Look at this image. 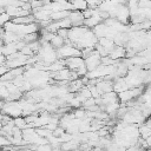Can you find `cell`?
Segmentation results:
<instances>
[{
  "label": "cell",
  "mask_w": 151,
  "mask_h": 151,
  "mask_svg": "<svg viewBox=\"0 0 151 151\" xmlns=\"http://www.w3.org/2000/svg\"><path fill=\"white\" fill-rule=\"evenodd\" d=\"M13 124H14L15 127H18V129H20V130H24V129L28 127V124H27L25 117H21V116L14 118V119H13Z\"/></svg>",
  "instance_id": "cell-6"
},
{
  "label": "cell",
  "mask_w": 151,
  "mask_h": 151,
  "mask_svg": "<svg viewBox=\"0 0 151 151\" xmlns=\"http://www.w3.org/2000/svg\"><path fill=\"white\" fill-rule=\"evenodd\" d=\"M71 151H81L79 147H77V149H73V150H71Z\"/></svg>",
  "instance_id": "cell-11"
},
{
  "label": "cell",
  "mask_w": 151,
  "mask_h": 151,
  "mask_svg": "<svg viewBox=\"0 0 151 151\" xmlns=\"http://www.w3.org/2000/svg\"><path fill=\"white\" fill-rule=\"evenodd\" d=\"M126 55V51L123 48V46H114V48L109 53V57L112 60H117L120 58H124Z\"/></svg>",
  "instance_id": "cell-3"
},
{
  "label": "cell",
  "mask_w": 151,
  "mask_h": 151,
  "mask_svg": "<svg viewBox=\"0 0 151 151\" xmlns=\"http://www.w3.org/2000/svg\"><path fill=\"white\" fill-rule=\"evenodd\" d=\"M50 44H51V46H52L53 48L58 50V48H60L61 46H64V45L66 44V40L63 39V38H61L60 35H58V34H53L52 39L50 40Z\"/></svg>",
  "instance_id": "cell-4"
},
{
  "label": "cell",
  "mask_w": 151,
  "mask_h": 151,
  "mask_svg": "<svg viewBox=\"0 0 151 151\" xmlns=\"http://www.w3.org/2000/svg\"><path fill=\"white\" fill-rule=\"evenodd\" d=\"M12 151H27V150H24V149H18V150H12Z\"/></svg>",
  "instance_id": "cell-10"
},
{
  "label": "cell",
  "mask_w": 151,
  "mask_h": 151,
  "mask_svg": "<svg viewBox=\"0 0 151 151\" xmlns=\"http://www.w3.org/2000/svg\"><path fill=\"white\" fill-rule=\"evenodd\" d=\"M139 133H140V136H142L140 138L146 139L147 137L151 136V127L147 126V125H144V126H142V127L139 129Z\"/></svg>",
  "instance_id": "cell-7"
},
{
  "label": "cell",
  "mask_w": 151,
  "mask_h": 151,
  "mask_svg": "<svg viewBox=\"0 0 151 151\" xmlns=\"http://www.w3.org/2000/svg\"><path fill=\"white\" fill-rule=\"evenodd\" d=\"M67 18L70 19L72 27H78V26H83L84 25L85 18L83 15V12H80V11H70Z\"/></svg>",
  "instance_id": "cell-1"
},
{
  "label": "cell",
  "mask_w": 151,
  "mask_h": 151,
  "mask_svg": "<svg viewBox=\"0 0 151 151\" xmlns=\"http://www.w3.org/2000/svg\"><path fill=\"white\" fill-rule=\"evenodd\" d=\"M8 71V67L5 65V64H2V65H0V78L6 73Z\"/></svg>",
  "instance_id": "cell-9"
},
{
  "label": "cell",
  "mask_w": 151,
  "mask_h": 151,
  "mask_svg": "<svg viewBox=\"0 0 151 151\" xmlns=\"http://www.w3.org/2000/svg\"><path fill=\"white\" fill-rule=\"evenodd\" d=\"M71 4H72L73 9H76V11L83 12V11H85V9L87 8V2H86V0H72Z\"/></svg>",
  "instance_id": "cell-5"
},
{
  "label": "cell",
  "mask_w": 151,
  "mask_h": 151,
  "mask_svg": "<svg viewBox=\"0 0 151 151\" xmlns=\"http://www.w3.org/2000/svg\"><path fill=\"white\" fill-rule=\"evenodd\" d=\"M103 1H104V0H86L87 6H88L90 8H93V7L100 6V4H101Z\"/></svg>",
  "instance_id": "cell-8"
},
{
  "label": "cell",
  "mask_w": 151,
  "mask_h": 151,
  "mask_svg": "<svg viewBox=\"0 0 151 151\" xmlns=\"http://www.w3.org/2000/svg\"><path fill=\"white\" fill-rule=\"evenodd\" d=\"M129 88H130V87L127 86L125 79H123V78H117V79L113 81V92H116L117 94L120 93V92H123V91H126V90H129Z\"/></svg>",
  "instance_id": "cell-2"
}]
</instances>
